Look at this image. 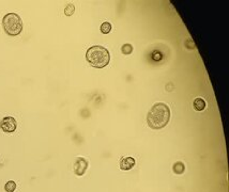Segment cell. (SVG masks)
<instances>
[{"instance_id": "8992f818", "label": "cell", "mask_w": 229, "mask_h": 192, "mask_svg": "<svg viewBox=\"0 0 229 192\" xmlns=\"http://www.w3.org/2000/svg\"><path fill=\"white\" fill-rule=\"evenodd\" d=\"M135 159L133 158V157H123L121 160H120V169L123 170V171H129L133 169V168L135 167Z\"/></svg>"}, {"instance_id": "52a82bcc", "label": "cell", "mask_w": 229, "mask_h": 192, "mask_svg": "<svg viewBox=\"0 0 229 192\" xmlns=\"http://www.w3.org/2000/svg\"><path fill=\"white\" fill-rule=\"evenodd\" d=\"M194 108H195V110L197 111H202V110L206 108V101H204L202 98H196L195 101H194Z\"/></svg>"}, {"instance_id": "7c38bea8", "label": "cell", "mask_w": 229, "mask_h": 192, "mask_svg": "<svg viewBox=\"0 0 229 192\" xmlns=\"http://www.w3.org/2000/svg\"><path fill=\"white\" fill-rule=\"evenodd\" d=\"M74 11H75V7H74V4H68L66 8L64 9V14L66 16H71V15H73Z\"/></svg>"}, {"instance_id": "30bf717a", "label": "cell", "mask_w": 229, "mask_h": 192, "mask_svg": "<svg viewBox=\"0 0 229 192\" xmlns=\"http://www.w3.org/2000/svg\"><path fill=\"white\" fill-rule=\"evenodd\" d=\"M4 189H6L7 192H14L15 189H16V184H15V181H13V180L8 181L6 184V186H4Z\"/></svg>"}, {"instance_id": "5b68a950", "label": "cell", "mask_w": 229, "mask_h": 192, "mask_svg": "<svg viewBox=\"0 0 229 192\" xmlns=\"http://www.w3.org/2000/svg\"><path fill=\"white\" fill-rule=\"evenodd\" d=\"M88 168V162L86 159H84L82 157H78L75 161V164H74V172H75L76 175L81 176L85 174Z\"/></svg>"}, {"instance_id": "3957f363", "label": "cell", "mask_w": 229, "mask_h": 192, "mask_svg": "<svg viewBox=\"0 0 229 192\" xmlns=\"http://www.w3.org/2000/svg\"><path fill=\"white\" fill-rule=\"evenodd\" d=\"M2 26L7 34L11 36L18 35L23 30V22L16 13H8L2 19Z\"/></svg>"}, {"instance_id": "8fae6325", "label": "cell", "mask_w": 229, "mask_h": 192, "mask_svg": "<svg viewBox=\"0 0 229 192\" xmlns=\"http://www.w3.org/2000/svg\"><path fill=\"white\" fill-rule=\"evenodd\" d=\"M121 51L123 54H131L133 51V46L131 44H123V46L121 47Z\"/></svg>"}, {"instance_id": "ba28073f", "label": "cell", "mask_w": 229, "mask_h": 192, "mask_svg": "<svg viewBox=\"0 0 229 192\" xmlns=\"http://www.w3.org/2000/svg\"><path fill=\"white\" fill-rule=\"evenodd\" d=\"M184 170H185V167L182 162L179 161V162H176L174 164V172L176 174H182L184 172Z\"/></svg>"}, {"instance_id": "6da1fadb", "label": "cell", "mask_w": 229, "mask_h": 192, "mask_svg": "<svg viewBox=\"0 0 229 192\" xmlns=\"http://www.w3.org/2000/svg\"><path fill=\"white\" fill-rule=\"evenodd\" d=\"M170 109L164 102L154 104L147 114V123L152 129H162L169 123Z\"/></svg>"}, {"instance_id": "277c9868", "label": "cell", "mask_w": 229, "mask_h": 192, "mask_svg": "<svg viewBox=\"0 0 229 192\" xmlns=\"http://www.w3.org/2000/svg\"><path fill=\"white\" fill-rule=\"evenodd\" d=\"M16 127H17V122L12 117H6L0 121V129L3 130L4 132H8V133L14 132Z\"/></svg>"}, {"instance_id": "9c48e42d", "label": "cell", "mask_w": 229, "mask_h": 192, "mask_svg": "<svg viewBox=\"0 0 229 192\" xmlns=\"http://www.w3.org/2000/svg\"><path fill=\"white\" fill-rule=\"evenodd\" d=\"M111 31V25L110 23L108 22H104L102 25H101V32L104 34H107Z\"/></svg>"}, {"instance_id": "7a4b0ae2", "label": "cell", "mask_w": 229, "mask_h": 192, "mask_svg": "<svg viewBox=\"0 0 229 192\" xmlns=\"http://www.w3.org/2000/svg\"><path fill=\"white\" fill-rule=\"evenodd\" d=\"M86 60L93 67L103 68L109 64L110 54L105 47L101 45H94L87 50Z\"/></svg>"}]
</instances>
